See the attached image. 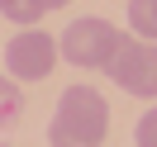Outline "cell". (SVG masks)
<instances>
[{
    "label": "cell",
    "instance_id": "1",
    "mask_svg": "<svg viewBox=\"0 0 157 147\" xmlns=\"http://www.w3.org/2000/svg\"><path fill=\"white\" fill-rule=\"evenodd\" d=\"M109 133V105L95 86H67L48 123V147H100Z\"/></svg>",
    "mask_w": 157,
    "mask_h": 147
},
{
    "label": "cell",
    "instance_id": "2",
    "mask_svg": "<svg viewBox=\"0 0 157 147\" xmlns=\"http://www.w3.org/2000/svg\"><path fill=\"white\" fill-rule=\"evenodd\" d=\"M128 33H119L109 19H95V14H86V19L67 24V33L57 38L62 57L71 62V67H86V71H105L109 62H114V52L124 48Z\"/></svg>",
    "mask_w": 157,
    "mask_h": 147
},
{
    "label": "cell",
    "instance_id": "3",
    "mask_svg": "<svg viewBox=\"0 0 157 147\" xmlns=\"http://www.w3.org/2000/svg\"><path fill=\"white\" fill-rule=\"evenodd\" d=\"M105 76L128 95L157 100V43L147 38H124V48L114 52V62L105 67Z\"/></svg>",
    "mask_w": 157,
    "mask_h": 147
},
{
    "label": "cell",
    "instance_id": "4",
    "mask_svg": "<svg viewBox=\"0 0 157 147\" xmlns=\"http://www.w3.org/2000/svg\"><path fill=\"white\" fill-rule=\"evenodd\" d=\"M57 57H62V48H57L52 33L24 29V33H14L10 48H5V71H10L19 86H24V81H43V76H52Z\"/></svg>",
    "mask_w": 157,
    "mask_h": 147
},
{
    "label": "cell",
    "instance_id": "5",
    "mask_svg": "<svg viewBox=\"0 0 157 147\" xmlns=\"http://www.w3.org/2000/svg\"><path fill=\"white\" fill-rule=\"evenodd\" d=\"M19 114H24V90H19V81H14V76H0V128L19 123Z\"/></svg>",
    "mask_w": 157,
    "mask_h": 147
},
{
    "label": "cell",
    "instance_id": "6",
    "mask_svg": "<svg viewBox=\"0 0 157 147\" xmlns=\"http://www.w3.org/2000/svg\"><path fill=\"white\" fill-rule=\"evenodd\" d=\"M128 29L157 38V0H128Z\"/></svg>",
    "mask_w": 157,
    "mask_h": 147
},
{
    "label": "cell",
    "instance_id": "7",
    "mask_svg": "<svg viewBox=\"0 0 157 147\" xmlns=\"http://www.w3.org/2000/svg\"><path fill=\"white\" fill-rule=\"evenodd\" d=\"M133 142H138V147H157V109H147V114L138 119V128H133Z\"/></svg>",
    "mask_w": 157,
    "mask_h": 147
},
{
    "label": "cell",
    "instance_id": "8",
    "mask_svg": "<svg viewBox=\"0 0 157 147\" xmlns=\"http://www.w3.org/2000/svg\"><path fill=\"white\" fill-rule=\"evenodd\" d=\"M43 5H48V10H62V5H67V0H43Z\"/></svg>",
    "mask_w": 157,
    "mask_h": 147
},
{
    "label": "cell",
    "instance_id": "9",
    "mask_svg": "<svg viewBox=\"0 0 157 147\" xmlns=\"http://www.w3.org/2000/svg\"><path fill=\"white\" fill-rule=\"evenodd\" d=\"M10 5H14V0H0V14H5V10H10Z\"/></svg>",
    "mask_w": 157,
    "mask_h": 147
}]
</instances>
